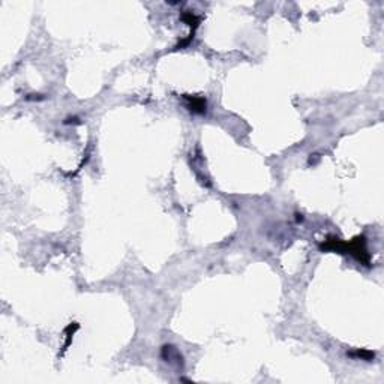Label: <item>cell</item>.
I'll use <instances>...</instances> for the list:
<instances>
[{
    "mask_svg": "<svg viewBox=\"0 0 384 384\" xmlns=\"http://www.w3.org/2000/svg\"><path fill=\"white\" fill-rule=\"evenodd\" d=\"M321 251H336L341 254H350L365 266H371V257L366 249V239L365 236H357L350 242L339 240L336 237H330L320 245Z\"/></svg>",
    "mask_w": 384,
    "mask_h": 384,
    "instance_id": "obj_1",
    "label": "cell"
},
{
    "mask_svg": "<svg viewBox=\"0 0 384 384\" xmlns=\"http://www.w3.org/2000/svg\"><path fill=\"white\" fill-rule=\"evenodd\" d=\"M351 357H357V359H363L366 362H371L374 359V353L371 351H356V353H350Z\"/></svg>",
    "mask_w": 384,
    "mask_h": 384,
    "instance_id": "obj_3",
    "label": "cell"
},
{
    "mask_svg": "<svg viewBox=\"0 0 384 384\" xmlns=\"http://www.w3.org/2000/svg\"><path fill=\"white\" fill-rule=\"evenodd\" d=\"M185 101H186V105H188L189 111H192L194 114H203V113H206V99H204V98L185 95Z\"/></svg>",
    "mask_w": 384,
    "mask_h": 384,
    "instance_id": "obj_2",
    "label": "cell"
}]
</instances>
